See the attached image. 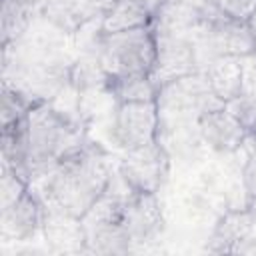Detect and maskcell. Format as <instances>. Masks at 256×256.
<instances>
[{
	"mask_svg": "<svg viewBox=\"0 0 256 256\" xmlns=\"http://www.w3.org/2000/svg\"><path fill=\"white\" fill-rule=\"evenodd\" d=\"M156 6L152 0H112V4L102 14V34L124 32L134 28H144L152 24Z\"/></svg>",
	"mask_w": 256,
	"mask_h": 256,
	"instance_id": "11",
	"label": "cell"
},
{
	"mask_svg": "<svg viewBox=\"0 0 256 256\" xmlns=\"http://www.w3.org/2000/svg\"><path fill=\"white\" fill-rule=\"evenodd\" d=\"M220 12L236 18V20H244L248 22V18L252 16L254 8H256V0H210Z\"/></svg>",
	"mask_w": 256,
	"mask_h": 256,
	"instance_id": "21",
	"label": "cell"
},
{
	"mask_svg": "<svg viewBox=\"0 0 256 256\" xmlns=\"http://www.w3.org/2000/svg\"><path fill=\"white\" fill-rule=\"evenodd\" d=\"M110 180L112 172L104 150L84 142L42 176L40 198L50 210L82 218L104 194Z\"/></svg>",
	"mask_w": 256,
	"mask_h": 256,
	"instance_id": "1",
	"label": "cell"
},
{
	"mask_svg": "<svg viewBox=\"0 0 256 256\" xmlns=\"http://www.w3.org/2000/svg\"><path fill=\"white\" fill-rule=\"evenodd\" d=\"M152 4H154V6L158 8V4H160V2H158V0H152Z\"/></svg>",
	"mask_w": 256,
	"mask_h": 256,
	"instance_id": "26",
	"label": "cell"
},
{
	"mask_svg": "<svg viewBox=\"0 0 256 256\" xmlns=\"http://www.w3.org/2000/svg\"><path fill=\"white\" fill-rule=\"evenodd\" d=\"M46 204L40 194L26 190L10 208L0 210V238L4 242H28L44 232Z\"/></svg>",
	"mask_w": 256,
	"mask_h": 256,
	"instance_id": "9",
	"label": "cell"
},
{
	"mask_svg": "<svg viewBox=\"0 0 256 256\" xmlns=\"http://www.w3.org/2000/svg\"><path fill=\"white\" fill-rule=\"evenodd\" d=\"M246 208H248L250 212H254V214H256V198H252V200L246 204Z\"/></svg>",
	"mask_w": 256,
	"mask_h": 256,
	"instance_id": "25",
	"label": "cell"
},
{
	"mask_svg": "<svg viewBox=\"0 0 256 256\" xmlns=\"http://www.w3.org/2000/svg\"><path fill=\"white\" fill-rule=\"evenodd\" d=\"M92 2H94V4L100 8V12H102V14H104V12H106V8L112 4V0H92Z\"/></svg>",
	"mask_w": 256,
	"mask_h": 256,
	"instance_id": "24",
	"label": "cell"
},
{
	"mask_svg": "<svg viewBox=\"0 0 256 256\" xmlns=\"http://www.w3.org/2000/svg\"><path fill=\"white\" fill-rule=\"evenodd\" d=\"M44 12L62 30H74L94 14H102L92 0H46Z\"/></svg>",
	"mask_w": 256,
	"mask_h": 256,
	"instance_id": "13",
	"label": "cell"
},
{
	"mask_svg": "<svg viewBox=\"0 0 256 256\" xmlns=\"http://www.w3.org/2000/svg\"><path fill=\"white\" fill-rule=\"evenodd\" d=\"M248 26H250V32H252V36H254V52H256V8H254L252 16L248 18Z\"/></svg>",
	"mask_w": 256,
	"mask_h": 256,
	"instance_id": "23",
	"label": "cell"
},
{
	"mask_svg": "<svg viewBox=\"0 0 256 256\" xmlns=\"http://www.w3.org/2000/svg\"><path fill=\"white\" fill-rule=\"evenodd\" d=\"M34 12V2L28 0H4L2 2V44L8 46L12 40L22 36L28 28Z\"/></svg>",
	"mask_w": 256,
	"mask_h": 256,
	"instance_id": "15",
	"label": "cell"
},
{
	"mask_svg": "<svg viewBox=\"0 0 256 256\" xmlns=\"http://www.w3.org/2000/svg\"><path fill=\"white\" fill-rule=\"evenodd\" d=\"M158 2H162V0H158Z\"/></svg>",
	"mask_w": 256,
	"mask_h": 256,
	"instance_id": "27",
	"label": "cell"
},
{
	"mask_svg": "<svg viewBox=\"0 0 256 256\" xmlns=\"http://www.w3.org/2000/svg\"><path fill=\"white\" fill-rule=\"evenodd\" d=\"M156 38V62L150 72V80L156 88L178 80L182 76L200 72L196 52L190 36L186 34H154Z\"/></svg>",
	"mask_w": 256,
	"mask_h": 256,
	"instance_id": "8",
	"label": "cell"
},
{
	"mask_svg": "<svg viewBox=\"0 0 256 256\" xmlns=\"http://www.w3.org/2000/svg\"><path fill=\"white\" fill-rule=\"evenodd\" d=\"M232 254H256V214L248 208L242 210V224Z\"/></svg>",
	"mask_w": 256,
	"mask_h": 256,
	"instance_id": "19",
	"label": "cell"
},
{
	"mask_svg": "<svg viewBox=\"0 0 256 256\" xmlns=\"http://www.w3.org/2000/svg\"><path fill=\"white\" fill-rule=\"evenodd\" d=\"M226 110L236 116V120L244 126V130L252 136H256V94L250 96H238L230 102H226Z\"/></svg>",
	"mask_w": 256,
	"mask_h": 256,
	"instance_id": "18",
	"label": "cell"
},
{
	"mask_svg": "<svg viewBox=\"0 0 256 256\" xmlns=\"http://www.w3.org/2000/svg\"><path fill=\"white\" fill-rule=\"evenodd\" d=\"M190 40L200 72L218 56H242L254 52V36L248 22L220 12L210 0L200 4V16L190 30Z\"/></svg>",
	"mask_w": 256,
	"mask_h": 256,
	"instance_id": "3",
	"label": "cell"
},
{
	"mask_svg": "<svg viewBox=\"0 0 256 256\" xmlns=\"http://www.w3.org/2000/svg\"><path fill=\"white\" fill-rule=\"evenodd\" d=\"M118 174L138 192L156 194L168 176V154L158 140L132 148L120 162Z\"/></svg>",
	"mask_w": 256,
	"mask_h": 256,
	"instance_id": "5",
	"label": "cell"
},
{
	"mask_svg": "<svg viewBox=\"0 0 256 256\" xmlns=\"http://www.w3.org/2000/svg\"><path fill=\"white\" fill-rule=\"evenodd\" d=\"M2 178H0V210L10 208L14 202H18L24 192L28 190V182L22 180L10 166L2 164Z\"/></svg>",
	"mask_w": 256,
	"mask_h": 256,
	"instance_id": "17",
	"label": "cell"
},
{
	"mask_svg": "<svg viewBox=\"0 0 256 256\" xmlns=\"http://www.w3.org/2000/svg\"><path fill=\"white\" fill-rule=\"evenodd\" d=\"M120 224L132 244V250L152 244L160 236L164 224L156 194L138 192L132 188L122 204Z\"/></svg>",
	"mask_w": 256,
	"mask_h": 256,
	"instance_id": "7",
	"label": "cell"
},
{
	"mask_svg": "<svg viewBox=\"0 0 256 256\" xmlns=\"http://www.w3.org/2000/svg\"><path fill=\"white\" fill-rule=\"evenodd\" d=\"M106 88L108 92L118 100V102H146V100H156L158 88L146 74H134V76H114L106 78Z\"/></svg>",
	"mask_w": 256,
	"mask_h": 256,
	"instance_id": "14",
	"label": "cell"
},
{
	"mask_svg": "<svg viewBox=\"0 0 256 256\" xmlns=\"http://www.w3.org/2000/svg\"><path fill=\"white\" fill-rule=\"evenodd\" d=\"M202 72L212 92L224 104L240 96V56H218Z\"/></svg>",
	"mask_w": 256,
	"mask_h": 256,
	"instance_id": "12",
	"label": "cell"
},
{
	"mask_svg": "<svg viewBox=\"0 0 256 256\" xmlns=\"http://www.w3.org/2000/svg\"><path fill=\"white\" fill-rule=\"evenodd\" d=\"M256 94V52L240 56V96Z\"/></svg>",
	"mask_w": 256,
	"mask_h": 256,
	"instance_id": "20",
	"label": "cell"
},
{
	"mask_svg": "<svg viewBox=\"0 0 256 256\" xmlns=\"http://www.w3.org/2000/svg\"><path fill=\"white\" fill-rule=\"evenodd\" d=\"M242 180H244L246 200L250 202L252 198H256V144L248 152V160H246V166H244V172H242Z\"/></svg>",
	"mask_w": 256,
	"mask_h": 256,
	"instance_id": "22",
	"label": "cell"
},
{
	"mask_svg": "<svg viewBox=\"0 0 256 256\" xmlns=\"http://www.w3.org/2000/svg\"><path fill=\"white\" fill-rule=\"evenodd\" d=\"M84 144L78 124L46 102H36L26 116L28 184L46 176L66 154Z\"/></svg>",
	"mask_w": 256,
	"mask_h": 256,
	"instance_id": "2",
	"label": "cell"
},
{
	"mask_svg": "<svg viewBox=\"0 0 256 256\" xmlns=\"http://www.w3.org/2000/svg\"><path fill=\"white\" fill-rule=\"evenodd\" d=\"M156 62V38L150 26L98 36V64L106 78L150 76Z\"/></svg>",
	"mask_w": 256,
	"mask_h": 256,
	"instance_id": "4",
	"label": "cell"
},
{
	"mask_svg": "<svg viewBox=\"0 0 256 256\" xmlns=\"http://www.w3.org/2000/svg\"><path fill=\"white\" fill-rule=\"evenodd\" d=\"M158 106L156 100L118 102L112 124V138L122 150H132L156 140Z\"/></svg>",
	"mask_w": 256,
	"mask_h": 256,
	"instance_id": "6",
	"label": "cell"
},
{
	"mask_svg": "<svg viewBox=\"0 0 256 256\" xmlns=\"http://www.w3.org/2000/svg\"><path fill=\"white\" fill-rule=\"evenodd\" d=\"M198 132L204 142L218 152H232L240 148L248 136L244 126L226 110V106L202 114L198 120Z\"/></svg>",
	"mask_w": 256,
	"mask_h": 256,
	"instance_id": "10",
	"label": "cell"
},
{
	"mask_svg": "<svg viewBox=\"0 0 256 256\" xmlns=\"http://www.w3.org/2000/svg\"><path fill=\"white\" fill-rule=\"evenodd\" d=\"M36 102L24 96L16 86H10L6 80L2 84V126H8L28 114Z\"/></svg>",
	"mask_w": 256,
	"mask_h": 256,
	"instance_id": "16",
	"label": "cell"
}]
</instances>
